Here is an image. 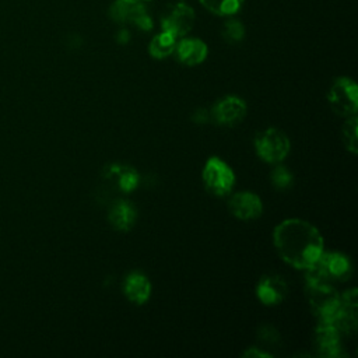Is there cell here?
I'll return each mask as SVG.
<instances>
[{
    "label": "cell",
    "instance_id": "6da1fadb",
    "mask_svg": "<svg viewBox=\"0 0 358 358\" xmlns=\"http://www.w3.org/2000/svg\"><path fill=\"white\" fill-rule=\"evenodd\" d=\"M274 246L284 262L295 268H309L323 252V238L309 222L298 218L278 224L273 235Z\"/></svg>",
    "mask_w": 358,
    "mask_h": 358
},
{
    "label": "cell",
    "instance_id": "7a4b0ae2",
    "mask_svg": "<svg viewBox=\"0 0 358 358\" xmlns=\"http://www.w3.org/2000/svg\"><path fill=\"white\" fill-rule=\"evenodd\" d=\"M306 298L319 323L336 324L341 296L329 282L306 281Z\"/></svg>",
    "mask_w": 358,
    "mask_h": 358
},
{
    "label": "cell",
    "instance_id": "3957f363",
    "mask_svg": "<svg viewBox=\"0 0 358 358\" xmlns=\"http://www.w3.org/2000/svg\"><path fill=\"white\" fill-rule=\"evenodd\" d=\"M352 273L350 259L340 252H322L313 266L306 268V281H345Z\"/></svg>",
    "mask_w": 358,
    "mask_h": 358
},
{
    "label": "cell",
    "instance_id": "277c9868",
    "mask_svg": "<svg viewBox=\"0 0 358 358\" xmlns=\"http://www.w3.org/2000/svg\"><path fill=\"white\" fill-rule=\"evenodd\" d=\"M255 148L263 161L268 164H278L288 155L291 143L284 131L271 127L257 133L255 138Z\"/></svg>",
    "mask_w": 358,
    "mask_h": 358
},
{
    "label": "cell",
    "instance_id": "5b68a950",
    "mask_svg": "<svg viewBox=\"0 0 358 358\" xmlns=\"http://www.w3.org/2000/svg\"><path fill=\"white\" fill-rule=\"evenodd\" d=\"M108 15L117 24L133 25L141 31H150L152 28V21L144 4L137 0H115L108 10Z\"/></svg>",
    "mask_w": 358,
    "mask_h": 358
},
{
    "label": "cell",
    "instance_id": "8992f818",
    "mask_svg": "<svg viewBox=\"0 0 358 358\" xmlns=\"http://www.w3.org/2000/svg\"><path fill=\"white\" fill-rule=\"evenodd\" d=\"M327 101L337 115L347 117L355 115L358 109L357 84L347 77L337 78L327 92Z\"/></svg>",
    "mask_w": 358,
    "mask_h": 358
},
{
    "label": "cell",
    "instance_id": "52a82bcc",
    "mask_svg": "<svg viewBox=\"0 0 358 358\" xmlns=\"http://www.w3.org/2000/svg\"><path fill=\"white\" fill-rule=\"evenodd\" d=\"M203 182L214 196H227L235 185V173L227 162L218 157H211L204 165Z\"/></svg>",
    "mask_w": 358,
    "mask_h": 358
},
{
    "label": "cell",
    "instance_id": "ba28073f",
    "mask_svg": "<svg viewBox=\"0 0 358 358\" xmlns=\"http://www.w3.org/2000/svg\"><path fill=\"white\" fill-rule=\"evenodd\" d=\"M193 24L194 11L183 1L169 4L161 17L162 31L169 32L176 39L185 36L193 28Z\"/></svg>",
    "mask_w": 358,
    "mask_h": 358
},
{
    "label": "cell",
    "instance_id": "9c48e42d",
    "mask_svg": "<svg viewBox=\"0 0 358 358\" xmlns=\"http://www.w3.org/2000/svg\"><path fill=\"white\" fill-rule=\"evenodd\" d=\"M340 334L341 331L337 329L336 324L319 323L313 336V345L316 348L317 355L324 358L343 357L344 354Z\"/></svg>",
    "mask_w": 358,
    "mask_h": 358
},
{
    "label": "cell",
    "instance_id": "30bf717a",
    "mask_svg": "<svg viewBox=\"0 0 358 358\" xmlns=\"http://www.w3.org/2000/svg\"><path fill=\"white\" fill-rule=\"evenodd\" d=\"M213 117L221 126L238 124L246 115V103L242 98L227 95L213 106Z\"/></svg>",
    "mask_w": 358,
    "mask_h": 358
},
{
    "label": "cell",
    "instance_id": "8fae6325",
    "mask_svg": "<svg viewBox=\"0 0 358 358\" xmlns=\"http://www.w3.org/2000/svg\"><path fill=\"white\" fill-rule=\"evenodd\" d=\"M288 294L285 280L277 274H267L260 278L256 287V295L262 303L273 306L281 303Z\"/></svg>",
    "mask_w": 358,
    "mask_h": 358
},
{
    "label": "cell",
    "instance_id": "7c38bea8",
    "mask_svg": "<svg viewBox=\"0 0 358 358\" xmlns=\"http://www.w3.org/2000/svg\"><path fill=\"white\" fill-rule=\"evenodd\" d=\"M231 214L239 220H255L263 213L260 197L252 192L235 193L228 203Z\"/></svg>",
    "mask_w": 358,
    "mask_h": 358
},
{
    "label": "cell",
    "instance_id": "4fadbf2b",
    "mask_svg": "<svg viewBox=\"0 0 358 358\" xmlns=\"http://www.w3.org/2000/svg\"><path fill=\"white\" fill-rule=\"evenodd\" d=\"M173 53L179 63L185 66H196L204 62L208 49L207 45L199 38H183L179 42L176 41Z\"/></svg>",
    "mask_w": 358,
    "mask_h": 358
},
{
    "label": "cell",
    "instance_id": "5bb4252c",
    "mask_svg": "<svg viewBox=\"0 0 358 358\" xmlns=\"http://www.w3.org/2000/svg\"><path fill=\"white\" fill-rule=\"evenodd\" d=\"M340 296L341 302L336 326L341 333L354 336L357 330V289L351 288Z\"/></svg>",
    "mask_w": 358,
    "mask_h": 358
},
{
    "label": "cell",
    "instance_id": "9a60e30c",
    "mask_svg": "<svg viewBox=\"0 0 358 358\" xmlns=\"http://www.w3.org/2000/svg\"><path fill=\"white\" fill-rule=\"evenodd\" d=\"M123 292L130 302L143 305L150 299L151 282L143 273L133 271L123 281Z\"/></svg>",
    "mask_w": 358,
    "mask_h": 358
},
{
    "label": "cell",
    "instance_id": "2e32d148",
    "mask_svg": "<svg viewBox=\"0 0 358 358\" xmlns=\"http://www.w3.org/2000/svg\"><path fill=\"white\" fill-rule=\"evenodd\" d=\"M137 211L129 200L115 201L108 213V221L116 231H129L136 222Z\"/></svg>",
    "mask_w": 358,
    "mask_h": 358
},
{
    "label": "cell",
    "instance_id": "e0dca14e",
    "mask_svg": "<svg viewBox=\"0 0 358 358\" xmlns=\"http://www.w3.org/2000/svg\"><path fill=\"white\" fill-rule=\"evenodd\" d=\"M103 176L106 179H115L116 186L124 193H130L131 190H134L140 182V176L134 168L119 164H112L106 166L103 171Z\"/></svg>",
    "mask_w": 358,
    "mask_h": 358
},
{
    "label": "cell",
    "instance_id": "ac0fdd59",
    "mask_svg": "<svg viewBox=\"0 0 358 358\" xmlns=\"http://www.w3.org/2000/svg\"><path fill=\"white\" fill-rule=\"evenodd\" d=\"M175 45H176V38L169 32L162 31L151 39L148 45V52L154 59H165L166 56L173 53Z\"/></svg>",
    "mask_w": 358,
    "mask_h": 358
},
{
    "label": "cell",
    "instance_id": "d6986e66",
    "mask_svg": "<svg viewBox=\"0 0 358 358\" xmlns=\"http://www.w3.org/2000/svg\"><path fill=\"white\" fill-rule=\"evenodd\" d=\"M200 4L220 17L235 15L243 4V0H199Z\"/></svg>",
    "mask_w": 358,
    "mask_h": 358
},
{
    "label": "cell",
    "instance_id": "ffe728a7",
    "mask_svg": "<svg viewBox=\"0 0 358 358\" xmlns=\"http://www.w3.org/2000/svg\"><path fill=\"white\" fill-rule=\"evenodd\" d=\"M358 119L355 115L348 116L344 126H343V141L348 151L357 154L358 151V130H357Z\"/></svg>",
    "mask_w": 358,
    "mask_h": 358
},
{
    "label": "cell",
    "instance_id": "44dd1931",
    "mask_svg": "<svg viewBox=\"0 0 358 358\" xmlns=\"http://www.w3.org/2000/svg\"><path fill=\"white\" fill-rule=\"evenodd\" d=\"M243 35H245L243 25L236 20H228L222 27V36L229 43H235V42L242 41Z\"/></svg>",
    "mask_w": 358,
    "mask_h": 358
},
{
    "label": "cell",
    "instance_id": "7402d4cb",
    "mask_svg": "<svg viewBox=\"0 0 358 358\" xmlns=\"http://www.w3.org/2000/svg\"><path fill=\"white\" fill-rule=\"evenodd\" d=\"M292 173L285 166H275L271 171V183L275 189H288L292 185Z\"/></svg>",
    "mask_w": 358,
    "mask_h": 358
},
{
    "label": "cell",
    "instance_id": "603a6c76",
    "mask_svg": "<svg viewBox=\"0 0 358 358\" xmlns=\"http://www.w3.org/2000/svg\"><path fill=\"white\" fill-rule=\"evenodd\" d=\"M257 340L264 345L275 348L280 343V333L273 326L264 324L257 329Z\"/></svg>",
    "mask_w": 358,
    "mask_h": 358
},
{
    "label": "cell",
    "instance_id": "cb8c5ba5",
    "mask_svg": "<svg viewBox=\"0 0 358 358\" xmlns=\"http://www.w3.org/2000/svg\"><path fill=\"white\" fill-rule=\"evenodd\" d=\"M245 357H271V354L268 351H262L257 347H250L249 350H246L243 352Z\"/></svg>",
    "mask_w": 358,
    "mask_h": 358
},
{
    "label": "cell",
    "instance_id": "d4e9b609",
    "mask_svg": "<svg viewBox=\"0 0 358 358\" xmlns=\"http://www.w3.org/2000/svg\"><path fill=\"white\" fill-rule=\"evenodd\" d=\"M194 116H199V119H197V117L194 119V122H196V123H206V122H207V112H206L204 109L197 110Z\"/></svg>",
    "mask_w": 358,
    "mask_h": 358
},
{
    "label": "cell",
    "instance_id": "484cf974",
    "mask_svg": "<svg viewBox=\"0 0 358 358\" xmlns=\"http://www.w3.org/2000/svg\"><path fill=\"white\" fill-rule=\"evenodd\" d=\"M137 1H141V3H144V1H151V0H137Z\"/></svg>",
    "mask_w": 358,
    "mask_h": 358
}]
</instances>
